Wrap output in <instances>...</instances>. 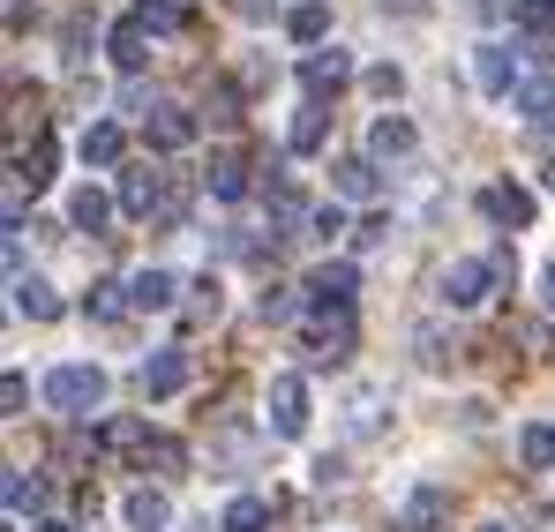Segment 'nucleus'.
<instances>
[{
	"instance_id": "1",
	"label": "nucleus",
	"mask_w": 555,
	"mask_h": 532,
	"mask_svg": "<svg viewBox=\"0 0 555 532\" xmlns=\"http://www.w3.org/2000/svg\"><path fill=\"white\" fill-rule=\"evenodd\" d=\"M46 405L91 420L98 405H105V367H91V360H61V367L46 375Z\"/></svg>"
},
{
	"instance_id": "2",
	"label": "nucleus",
	"mask_w": 555,
	"mask_h": 532,
	"mask_svg": "<svg viewBox=\"0 0 555 532\" xmlns=\"http://www.w3.org/2000/svg\"><path fill=\"white\" fill-rule=\"evenodd\" d=\"M300 293H308V308H315V315H346V308H353V293H361V270H353V263H315Z\"/></svg>"
},
{
	"instance_id": "3",
	"label": "nucleus",
	"mask_w": 555,
	"mask_h": 532,
	"mask_svg": "<svg viewBox=\"0 0 555 532\" xmlns=\"http://www.w3.org/2000/svg\"><path fill=\"white\" fill-rule=\"evenodd\" d=\"M436 285H443V308H480L488 285H495V263H488V256H459Z\"/></svg>"
},
{
	"instance_id": "4",
	"label": "nucleus",
	"mask_w": 555,
	"mask_h": 532,
	"mask_svg": "<svg viewBox=\"0 0 555 532\" xmlns=\"http://www.w3.org/2000/svg\"><path fill=\"white\" fill-rule=\"evenodd\" d=\"M480 210H488L495 225H533L541 203H533V187H518V180H488V187H480Z\"/></svg>"
},
{
	"instance_id": "5",
	"label": "nucleus",
	"mask_w": 555,
	"mask_h": 532,
	"mask_svg": "<svg viewBox=\"0 0 555 532\" xmlns=\"http://www.w3.org/2000/svg\"><path fill=\"white\" fill-rule=\"evenodd\" d=\"M271 428L278 436H308V382L300 375H278L271 382Z\"/></svg>"
},
{
	"instance_id": "6",
	"label": "nucleus",
	"mask_w": 555,
	"mask_h": 532,
	"mask_svg": "<svg viewBox=\"0 0 555 532\" xmlns=\"http://www.w3.org/2000/svg\"><path fill=\"white\" fill-rule=\"evenodd\" d=\"M346 76H353V53H338V46H315V53L300 61V83H308V98H331Z\"/></svg>"
},
{
	"instance_id": "7",
	"label": "nucleus",
	"mask_w": 555,
	"mask_h": 532,
	"mask_svg": "<svg viewBox=\"0 0 555 532\" xmlns=\"http://www.w3.org/2000/svg\"><path fill=\"white\" fill-rule=\"evenodd\" d=\"M173 390H188V353L181 346H166V353L143 360V398H173Z\"/></svg>"
},
{
	"instance_id": "8",
	"label": "nucleus",
	"mask_w": 555,
	"mask_h": 532,
	"mask_svg": "<svg viewBox=\"0 0 555 532\" xmlns=\"http://www.w3.org/2000/svg\"><path fill=\"white\" fill-rule=\"evenodd\" d=\"M308 360H315V367H338V360H353V323H346V315L315 323V330H308Z\"/></svg>"
},
{
	"instance_id": "9",
	"label": "nucleus",
	"mask_w": 555,
	"mask_h": 532,
	"mask_svg": "<svg viewBox=\"0 0 555 532\" xmlns=\"http://www.w3.org/2000/svg\"><path fill=\"white\" fill-rule=\"evenodd\" d=\"M443 518H451V495H443V488H413L405 510H398V525H405V532H436Z\"/></svg>"
},
{
	"instance_id": "10",
	"label": "nucleus",
	"mask_w": 555,
	"mask_h": 532,
	"mask_svg": "<svg viewBox=\"0 0 555 532\" xmlns=\"http://www.w3.org/2000/svg\"><path fill=\"white\" fill-rule=\"evenodd\" d=\"M473 76H480V90H488V98H503V90L526 83V76H518V61H511L503 46H480V53H473Z\"/></svg>"
},
{
	"instance_id": "11",
	"label": "nucleus",
	"mask_w": 555,
	"mask_h": 532,
	"mask_svg": "<svg viewBox=\"0 0 555 532\" xmlns=\"http://www.w3.org/2000/svg\"><path fill=\"white\" fill-rule=\"evenodd\" d=\"M120 210L128 218H151V210H166V187L151 166H135V173H120Z\"/></svg>"
},
{
	"instance_id": "12",
	"label": "nucleus",
	"mask_w": 555,
	"mask_h": 532,
	"mask_svg": "<svg viewBox=\"0 0 555 532\" xmlns=\"http://www.w3.org/2000/svg\"><path fill=\"white\" fill-rule=\"evenodd\" d=\"M120 518H128L135 532H166V525H173V503H166L158 488H135V495L120 503Z\"/></svg>"
},
{
	"instance_id": "13",
	"label": "nucleus",
	"mask_w": 555,
	"mask_h": 532,
	"mask_svg": "<svg viewBox=\"0 0 555 532\" xmlns=\"http://www.w3.org/2000/svg\"><path fill=\"white\" fill-rule=\"evenodd\" d=\"M8 293H15V315H30V323H53V315H61V293H53L46 277H15Z\"/></svg>"
},
{
	"instance_id": "14",
	"label": "nucleus",
	"mask_w": 555,
	"mask_h": 532,
	"mask_svg": "<svg viewBox=\"0 0 555 532\" xmlns=\"http://www.w3.org/2000/svg\"><path fill=\"white\" fill-rule=\"evenodd\" d=\"M369 158H413V120L383 113V120L369 128Z\"/></svg>"
},
{
	"instance_id": "15",
	"label": "nucleus",
	"mask_w": 555,
	"mask_h": 532,
	"mask_svg": "<svg viewBox=\"0 0 555 532\" xmlns=\"http://www.w3.org/2000/svg\"><path fill=\"white\" fill-rule=\"evenodd\" d=\"M151 143H158V151H188V143H195L188 105H158V113H151Z\"/></svg>"
},
{
	"instance_id": "16",
	"label": "nucleus",
	"mask_w": 555,
	"mask_h": 532,
	"mask_svg": "<svg viewBox=\"0 0 555 532\" xmlns=\"http://www.w3.org/2000/svg\"><path fill=\"white\" fill-rule=\"evenodd\" d=\"M285 38H293V46H323V38H331V8H323V0H300V8L285 15Z\"/></svg>"
},
{
	"instance_id": "17",
	"label": "nucleus",
	"mask_w": 555,
	"mask_h": 532,
	"mask_svg": "<svg viewBox=\"0 0 555 532\" xmlns=\"http://www.w3.org/2000/svg\"><path fill=\"white\" fill-rule=\"evenodd\" d=\"M331 187H338L346 203H369L375 187H383V180H375V158H346V166H331Z\"/></svg>"
},
{
	"instance_id": "18",
	"label": "nucleus",
	"mask_w": 555,
	"mask_h": 532,
	"mask_svg": "<svg viewBox=\"0 0 555 532\" xmlns=\"http://www.w3.org/2000/svg\"><path fill=\"white\" fill-rule=\"evenodd\" d=\"M173 293H181L173 270H143V277H128V300H135L143 315H151V308H173Z\"/></svg>"
},
{
	"instance_id": "19",
	"label": "nucleus",
	"mask_w": 555,
	"mask_h": 532,
	"mask_svg": "<svg viewBox=\"0 0 555 532\" xmlns=\"http://www.w3.org/2000/svg\"><path fill=\"white\" fill-rule=\"evenodd\" d=\"M76 151H83V166H120V128L113 120H91Z\"/></svg>"
},
{
	"instance_id": "20",
	"label": "nucleus",
	"mask_w": 555,
	"mask_h": 532,
	"mask_svg": "<svg viewBox=\"0 0 555 532\" xmlns=\"http://www.w3.org/2000/svg\"><path fill=\"white\" fill-rule=\"evenodd\" d=\"M105 218H113V203H105L98 187H76V195H68V225H76V233H105Z\"/></svg>"
},
{
	"instance_id": "21",
	"label": "nucleus",
	"mask_w": 555,
	"mask_h": 532,
	"mask_svg": "<svg viewBox=\"0 0 555 532\" xmlns=\"http://www.w3.org/2000/svg\"><path fill=\"white\" fill-rule=\"evenodd\" d=\"M113 61H120V68H143V61H151V30H143L135 15L113 23Z\"/></svg>"
},
{
	"instance_id": "22",
	"label": "nucleus",
	"mask_w": 555,
	"mask_h": 532,
	"mask_svg": "<svg viewBox=\"0 0 555 532\" xmlns=\"http://www.w3.org/2000/svg\"><path fill=\"white\" fill-rule=\"evenodd\" d=\"M46 510V480L38 472H8V518H38Z\"/></svg>"
},
{
	"instance_id": "23",
	"label": "nucleus",
	"mask_w": 555,
	"mask_h": 532,
	"mask_svg": "<svg viewBox=\"0 0 555 532\" xmlns=\"http://www.w3.org/2000/svg\"><path fill=\"white\" fill-rule=\"evenodd\" d=\"M511 98H518V113H526V120H555V76H526Z\"/></svg>"
},
{
	"instance_id": "24",
	"label": "nucleus",
	"mask_w": 555,
	"mask_h": 532,
	"mask_svg": "<svg viewBox=\"0 0 555 532\" xmlns=\"http://www.w3.org/2000/svg\"><path fill=\"white\" fill-rule=\"evenodd\" d=\"M210 195H218V203H241V195H248V166H241V158H210Z\"/></svg>"
},
{
	"instance_id": "25",
	"label": "nucleus",
	"mask_w": 555,
	"mask_h": 532,
	"mask_svg": "<svg viewBox=\"0 0 555 532\" xmlns=\"http://www.w3.org/2000/svg\"><path fill=\"white\" fill-rule=\"evenodd\" d=\"M271 525V503H263V495H233V503H225V532H263Z\"/></svg>"
},
{
	"instance_id": "26",
	"label": "nucleus",
	"mask_w": 555,
	"mask_h": 532,
	"mask_svg": "<svg viewBox=\"0 0 555 532\" xmlns=\"http://www.w3.org/2000/svg\"><path fill=\"white\" fill-rule=\"evenodd\" d=\"M518 457H526L533 472H548V465H555V428H548V420H533V428L518 436Z\"/></svg>"
},
{
	"instance_id": "27",
	"label": "nucleus",
	"mask_w": 555,
	"mask_h": 532,
	"mask_svg": "<svg viewBox=\"0 0 555 532\" xmlns=\"http://www.w3.org/2000/svg\"><path fill=\"white\" fill-rule=\"evenodd\" d=\"M83 308H91V315H105V323H113V315H128V308H135V300H128V285H120V277H98V285H91V300H83Z\"/></svg>"
},
{
	"instance_id": "28",
	"label": "nucleus",
	"mask_w": 555,
	"mask_h": 532,
	"mask_svg": "<svg viewBox=\"0 0 555 532\" xmlns=\"http://www.w3.org/2000/svg\"><path fill=\"white\" fill-rule=\"evenodd\" d=\"M46 180H53V143L38 135L30 158H15V187H46Z\"/></svg>"
},
{
	"instance_id": "29",
	"label": "nucleus",
	"mask_w": 555,
	"mask_h": 532,
	"mask_svg": "<svg viewBox=\"0 0 555 532\" xmlns=\"http://www.w3.org/2000/svg\"><path fill=\"white\" fill-rule=\"evenodd\" d=\"M511 23H518L526 38H555V0H518Z\"/></svg>"
},
{
	"instance_id": "30",
	"label": "nucleus",
	"mask_w": 555,
	"mask_h": 532,
	"mask_svg": "<svg viewBox=\"0 0 555 532\" xmlns=\"http://www.w3.org/2000/svg\"><path fill=\"white\" fill-rule=\"evenodd\" d=\"M323 128H331V120H323V98H308L300 120H293V151H323Z\"/></svg>"
},
{
	"instance_id": "31",
	"label": "nucleus",
	"mask_w": 555,
	"mask_h": 532,
	"mask_svg": "<svg viewBox=\"0 0 555 532\" xmlns=\"http://www.w3.org/2000/svg\"><path fill=\"white\" fill-rule=\"evenodd\" d=\"M98 443H105V450H143V443H151V428H135V420H105Z\"/></svg>"
},
{
	"instance_id": "32",
	"label": "nucleus",
	"mask_w": 555,
	"mask_h": 532,
	"mask_svg": "<svg viewBox=\"0 0 555 532\" xmlns=\"http://www.w3.org/2000/svg\"><path fill=\"white\" fill-rule=\"evenodd\" d=\"M135 23L143 30H181V8L173 0H135Z\"/></svg>"
},
{
	"instance_id": "33",
	"label": "nucleus",
	"mask_w": 555,
	"mask_h": 532,
	"mask_svg": "<svg viewBox=\"0 0 555 532\" xmlns=\"http://www.w3.org/2000/svg\"><path fill=\"white\" fill-rule=\"evenodd\" d=\"M308 233H315V241H338V233H346V210H338V203L308 210Z\"/></svg>"
},
{
	"instance_id": "34",
	"label": "nucleus",
	"mask_w": 555,
	"mask_h": 532,
	"mask_svg": "<svg viewBox=\"0 0 555 532\" xmlns=\"http://www.w3.org/2000/svg\"><path fill=\"white\" fill-rule=\"evenodd\" d=\"M23 405H30V382H23V375H15V367H8V375H0V413H8V420H15V413H23Z\"/></svg>"
},
{
	"instance_id": "35",
	"label": "nucleus",
	"mask_w": 555,
	"mask_h": 532,
	"mask_svg": "<svg viewBox=\"0 0 555 532\" xmlns=\"http://www.w3.org/2000/svg\"><path fill=\"white\" fill-rule=\"evenodd\" d=\"M143 465H166V472H181V443H166V436H151V443H143Z\"/></svg>"
},
{
	"instance_id": "36",
	"label": "nucleus",
	"mask_w": 555,
	"mask_h": 532,
	"mask_svg": "<svg viewBox=\"0 0 555 532\" xmlns=\"http://www.w3.org/2000/svg\"><path fill=\"white\" fill-rule=\"evenodd\" d=\"M285 315H293V285H271L263 293V323H285Z\"/></svg>"
},
{
	"instance_id": "37",
	"label": "nucleus",
	"mask_w": 555,
	"mask_h": 532,
	"mask_svg": "<svg viewBox=\"0 0 555 532\" xmlns=\"http://www.w3.org/2000/svg\"><path fill=\"white\" fill-rule=\"evenodd\" d=\"M369 90H375V98H398V90H405V76L383 61V68H369Z\"/></svg>"
},
{
	"instance_id": "38",
	"label": "nucleus",
	"mask_w": 555,
	"mask_h": 532,
	"mask_svg": "<svg viewBox=\"0 0 555 532\" xmlns=\"http://www.w3.org/2000/svg\"><path fill=\"white\" fill-rule=\"evenodd\" d=\"M541 300H548V315H555V263L541 270Z\"/></svg>"
},
{
	"instance_id": "39",
	"label": "nucleus",
	"mask_w": 555,
	"mask_h": 532,
	"mask_svg": "<svg viewBox=\"0 0 555 532\" xmlns=\"http://www.w3.org/2000/svg\"><path fill=\"white\" fill-rule=\"evenodd\" d=\"M30 532H76V525H61V518H38V525H30Z\"/></svg>"
},
{
	"instance_id": "40",
	"label": "nucleus",
	"mask_w": 555,
	"mask_h": 532,
	"mask_svg": "<svg viewBox=\"0 0 555 532\" xmlns=\"http://www.w3.org/2000/svg\"><path fill=\"white\" fill-rule=\"evenodd\" d=\"M488 532H503V525H488Z\"/></svg>"
}]
</instances>
